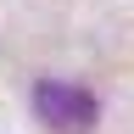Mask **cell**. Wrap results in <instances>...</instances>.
<instances>
[{
	"mask_svg": "<svg viewBox=\"0 0 134 134\" xmlns=\"http://www.w3.org/2000/svg\"><path fill=\"white\" fill-rule=\"evenodd\" d=\"M34 117H39L50 134H90L100 123V100H95V90H84V84L39 78L34 84Z\"/></svg>",
	"mask_w": 134,
	"mask_h": 134,
	"instance_id": "obj_1",
	"label": "cell"
}]
</instances>
